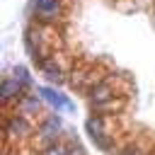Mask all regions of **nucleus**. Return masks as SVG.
Masks as SVG:
<instances>
[{
  "mask_svg": "<svg viewBox=\"0 0 155 155\" xmlns=\"http://www.w3.org/2000/svg\"><path fill=\"white\" fill-rule=\"evenodd\" d=\"M41 109V102L36 99V94H24L19 99V111L22 114H39Z\"/></svg>",
  "mask_w": 155,
  "mask_h": 155,
  "instance_id": "nucleus-10",
  "label": "nucleus"
},
{
  "mask_svg": "<svg viewBox=\"0 0 155 155\" xmlns=\"http://www.w3.org/2000/svg\"><path fill=\"white\" fill-rule=\"evenodd\" d=\"M2 131H5V133H12L15 138H27V136L31 133V126H29V121H27L24 116L15 114V116H10V119L2 124Z\"/></svg>",
  "mask_w": 155,
  "mask_h": 155,
  "instance_id": "nucleus-3",
  "label": "nucleus"
},
{
  "mask_svg": "<svg viewBox=\"0 0 155 155\" xmlns=\"http://www.w3.org/2000/svg\"><path fill=\"white\" fill-rule=\"evenodd\" d=\"M15 80H17L22 87H29V82H31V78H29L27 68H22V65H17V68H15Z\"/></svg>",
  "mask_w": 155,
  "mask_h": 155,
  "instance_id": "nucleus-11",
  "label": "nucleus"
},
{
  "mask_svg": "<svg viewBox=\"0 0 155 155\" xmlns=\"http://www.w3.org/2000/svg\"><path fill=\"white\" fill-rule=\"evenodd\" d=\"M114 97H126V94H116V87L111 80H104L99 82L97 87L90 90V102L92 104H99V102H107V99H114Z\"/></svg>",
  "mask_w": 155,
  "mask_h": 155,
  "instance_id": "nucleus-4",
  "label": "nucleus"
},
{
  "mask_svg": "<svg viewBox=\"0 0 155 155\" xmlns=\"http://www.w3.org/2000/svg\"><path fill=\"white\" fill-rule=\"evenodd\" d=\"M39 68L44 70V75L51 80V82H63V70H61V65L56 63V58H46L44 63H39Z\"/></svg>",
  "mask_w": 155,
  "mask_h": 155,
  "instance_id": "nucleus-9",
  "label": "nucleus"
},
{
  "mask_svg": "<svg viewBox=\"0 0 155 155\" xmlns=\"http://www.w3.org/2000/svg\"><path fill=\"white\" fill-rule=\"evenodd\" d=\"M34 10L41 22H53L61 12V5H58V0H34Z\"/></svg>",
  "mask_w": 155,
  "mask_h": 155,
  "instance_id": "nucleus-5",
  "label": "nucleus"
},
{
  "mask_svg": "<svg viewBox=\"0 0 155 155\" xmlns=\"http://www.w3.org/2000/svg\"><path fill=\"white\" fill-rule=\"evenodd\" d=\"M121 155H145V153H143L138 145H128V148H124V153H121Z\"/></svg>",
  "mask_w": 155,
  "mask_h": 155,
  "instance_id": "nucleus-13",
  "label": "nucleus"
},
{
  "mask_svg": "<svg viewBox=\"0 0 155 155\" xmlns=\"http://www.w3.org/2000/svg\"><path fill=\"white\" fill-rule=\"evenodd\" d=\"M124 107H126V97H114V99L92 104V111H94V114H119Z\"/></svg>",
  "mask_w": 155,
  "mask_h": 155,
  "instance_id": "nucleus-8",
  "label": "nucleus"
},
{
  "mask_svg": "<svg viewBox=\"0 0 155 155\" xmlns=\"http://www.w3.org/2000/svg\"><path fill=\"white\" fill-rule=\"evenodd\" d=\"M68 155H85L82 148H68Z\"/></svg>",
  "mask_w": 155,
  "mask_h": 155,
  "instance_id": "nucleus-14",
  "label": "nucleus"
},
{
  "mask_svg": "<svg viewBox=\"0 0 155 155\" xmlns=\"http://www.w3.org/2000/svg\"><path fill=\"white\" fill-rule=\"evenodd\" d=\"M24 90H27V87H22L15 78H5V80H2V85H0V99H2V102L22 99V97H24Z\"/></svg>",
  "mask_w": 155,
  "mask_h": 155,
  "instance_id": "nucleus-6",
  "label": "nucleus"
},
{
  "mask_svg": "<svg viewBox=\"0 0 155 155\" xmlns=\"http://www.w3.org/2000/svg\"><path fill=\"white\" fill-rule=\"evenodd\" d=\"M85 128H87V133H90V138L94 140L97 148H102V150H111V136L107 133L102 116H90L87 124H85Z\"/></svg>",
  "mask_w": 155,
  "mask_h": 155,
  "instance_id": "nucleus-1",
  "label": "nucleus"
},
{
  "mask_svg": "<svg viewBox=\"0 0 155 155\" xmlns=\"http://www.w3.org/2000/svg\"><path fill=\"white\" fill-rule=\"evenodd\" d=\"M39 94L51 104V107H56V109H68V111H73L75 107H73V102H68L63 94H58L56 90H51V87H39Z\"/></svg>",
  "mask_w": 155,
  "mask_h": 155,
  "instance_id": "nucleus-7",
  "label": "nucleus"
},
{
  "mask_svg": "<svg viewBox=\"0 0 155 155\" xmlns=\"http://www.w3.org/2000/svg\"><path fill=\"white\" fill-rule=\"evenodd\" d=\"M61 128H63L61 119H58L56 114H48V116L44 119L41 128H39V138H41V145H44V148H48V145L58 143V131H61Z\"/></svg>",
  "mask_w": 155,
  "mask_h": 155,
  "instance_id": "nucleus-2",
  "label": "nucleus"
},
{
  "mask_svg": "<svg viewBox=\"0 0 155 155\" xmlns=\"http://www.w3.org/2000/svg\"><path fill=\"white\" fill-rule=\"evenodd\" d=\"M41 155H68V148H65V145H61V143H53V145L44 148V150H41Z\"/></svg>",
  "mask_w": 155,
  "mask_h": 155,
  "instance_id": "nucleus-12",
  "label": "nucleus"
}]
</instances>
